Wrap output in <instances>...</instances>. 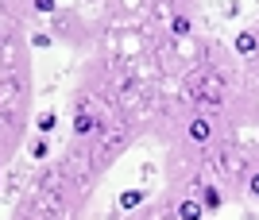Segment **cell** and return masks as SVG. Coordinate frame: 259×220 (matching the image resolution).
<instances>
[{"label":"cell","mask_w":259,"mask_h":220,"mask_svg":"<svg viewBox=\"0 0 259 220\" xmlns=\"http://www.w3.org/2000/svg\"><path fill=\"white\" fill-rule=\"evenodd\" d=\"M54 128H58V116H54V112H43V116H39V132H54Z\"/></svg>","instance_id":"8"},{"label":"cell","mask_w":259,"mask_h":220,"mask_svg":"<svg viewBox=\"0 0 259 220\" xmlns=\"http://www.w3.org/2000/svg\"><path fill=\"white\" fill-rule=\"evenodd\" d=\"M197 201H201V209H205V212H221V205H225V193H221L217 186H205Z\"/></svg>","instance_id":"4"},{"label":"cell","mask_w":259,"mask_h":220,"mask_svg":"<svg viewBox=\"0 0 259 220\" xmlns=\"http://www.w3.org/2000/svg\"><path fill=\"white\" fill-rule=\"evenodd\" d=\"M170 31H174V35H190V31H194V20L178 12V16H170Z\"/></svg>","instance_id":"6"},{"label":"cell","mask_w":259,"mask_h":220,"mask_svg":"<svg viewBox=\"0 0 259 220\" xmlns=\"http://www.w3.org/2000/svg\"><path fill=\"white\" fill-rule=\"evenodd\" d=\"M143 197H147L143 189H124V193H120V209H124V212H136L143 205Z\"/></svg>","instance_id":"5"},{"label":"cell","mask_w":259,"mask_h":220,"mask_svg":"<svg viewBox=\"0 0 259 220\" xmlns=\"http://www.w3.org/2000/svg\"><path fill=\"white\" fill-rule=\"evenodd\" d=\"M186 143H194V147L213 143V124H209V116H194V120L186 124Z\"/></svg>","instance_id":"1"},{"label":"cell","mask_w":259,"mask_h":220,"mask_svg":"<svg viewBox=\"0 0 259 220\" xmlns=\"http://www.w3.org/2000/svg\"><path fill=\"white\" fill-rule=\"evenodd\" d=\"M31 154H35V158H47V154H51V139H47V135H39V139L31 143Z\"/></svg>","instance_id":"7"},{"label":"cell","mask_w":259,"mask_h":220,"mask_svg":"<svg viewBox=\"0 0 259 220\" xmlns=\"http://www.w3.org/2000/svg\"><path fill=\"white\" fill-rule=\"evenodd\" d=\"M232 50H236L240 58H255L259 54V35L255 31H240L236 39H232Z\"/></svg>","instance_id":"2"},{"label":"cell","mask_w":259,"mask_h":220,"mask_svg":"<svg viewBox=\"0 0 259 220\" xmlns=\"http://www.w3.org/2000/svg\"><path fill=\"white\" fill-rule=\"evenodd\" d=\"M54 43V35H47V31H35L31 35V46H51Z\"/></svg>","instance_id":"10"},{"label":"cell","mask_w":259,"mask_h":220,"mask_svg":"<svg viewBox=\"0 0 259 220\" xmlns=\"http://www.w3.org/2000/svg\"><path fill=\"white\" fill-rule=\"evenodd\" d=\"M174 212H178V220H201L205 216V209H201L197 197H182L178 205H174Z\"/></svg>","instance_id":"3"},{"label":"cell","mask_w":259,"mask_h":220,"mask_svg":"<svg viewBox=\"0 0 259 220\" xmlns=\"http://www.w3.org/2000/svg\"><path fill=\"white\" fill-rule=\"evenodd\" d=\"M248 197L259 201V170H251V174H248Z\"/></svg>","instance_id":"9"}]
</instances>
